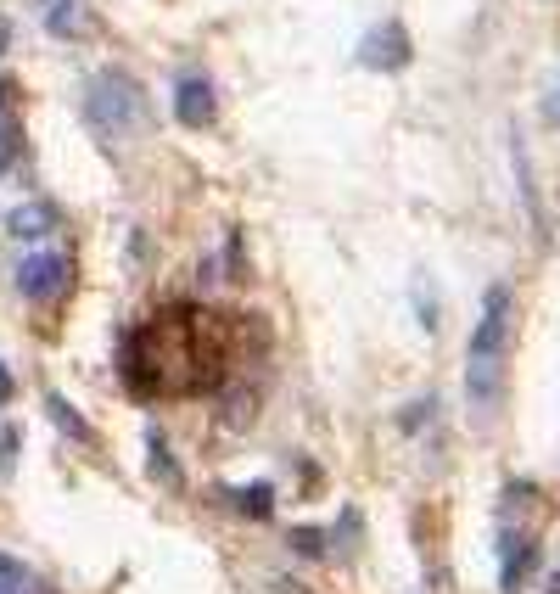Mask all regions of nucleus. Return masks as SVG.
<instances>
[{
    "mask_svg": "<svg viewBox=\"0 0 560 594\" xmlns=\"http://www.w3.org/2000/svg\"><path fill=\"white\" fill-rule=\"evenodd\" d=\"M510 286L493 281L488 297H482V320L471 331V348H465V393L471 404H499V387H504V354H510V337H516V314H510Z\"/></svg>",
    "mask_w": 560,
    "mask_h": 594,
    "instance_id": "f257e3e1",
    "label": "nucleus"
},
{
    "mask_svg": "<svg viewBox=\"0 0 560 594\" xmlns=\"http://www.w3.org/2000/svg\"><path fill=\"white\" fill-rule=\"evenodd\" d=\"M84 113L96 118L101 129H118V135H129V129L146 124V90L129 79V73L107 68L90 79V90H84Z\"/></svg>",
    "mask_w": 560,
    "mask_h": 594,
    "instance_id": "f03ea898",
    "label": "nucleus"
},
{
    "mask_svg": "<svg viewBox=\"0 0 560 594\" xmlns=\"http://www.w3.org/2000/svg\"><path fill=\"white\" fill-rule=\"evenodd\" d=\"M17 286H23V297H34V303L62 297V292H68V253H56V247L28 253L23 269H17Z\"/></svg>",
    "mask_w": 560,
    "mask_h": 594,
    "instance_id": "7ed1b4c3",
    "label": "nucleus"
},
{
    "mask_svg": "<svg viewBox=\"0 0 560 594\" xmlns=\"http://www.w3.org/2000/svg\"><path fill=\"white\" fill-rule=\"evenodd\" d=\"M359 57H364V68L404 73L409 68V34H404V23H381V29H370V34H364V45H359Z\"/></svg>",
    "mask_w": 560,
    "mask_h": 594,
    "instance_id": "20e7f679",
    "label": "nucleus"
},
{
    "mask_svg": "<svg viewBox=\"0 0 560 594\" xmlns=\"http://www.w3.org/2000/svg\"><path fill=\"white\" fill-rule=\"evenodd\" d=\"M174 118L191 129L213 124V90L202 85V79H180V85H174Z\"/></svg>",
    "mask_w": 560,
    "mask_h": 594,
    "instance_id": "39448f33",
    "label": "nucleus"
},
{
    "mask_svg": "<svg viewBox=\"0 0 560 594\" xmlns=\"http://www.w3.org/2000/svg\"><path fill=\"white\" fill-rule=\"evenodd\" d=\"M45 230H56V208H51V202H28V208L12 213V236H45Z\"/></svg>",
    "mask_w": 560,
    "mask_h": 594,
    "instance_id": "423d86ee",
    "label": "nucleus"
},
{
    "mask_svg": "<svg viewBox=\"0 0 560 594\" xmlns=\"http://www.w3.org/2000/svg\"><path fill=\"white\" fill-rule=\"evenodd\" d=\"M45 410H51V421L62 426V432H68L73 443H90V438H96V432H90V421H84V415L73 410L68 398H56V393H51V398H45Z\"/></svg>",
    "mask_w": 560,
    "mask_h": 594,
    "instance_id": "0eeeda50",
    "label": "nucleus"
},
{
    "mask_svg": "<svg viewBox=\"0 0 560 594\" xmlns=\"http://www.w3.org/2000/svg\"><path fill=\"white\" fill-rule=\"evenodd\" d=\"M17 163H23V124L12 113V118H0V174L17 169Z\"/></svg>",
    "mask_w": 560,
    "mask_h": 594,
    "instance_id": "6e6552de",
    "label": "nucleus"
},
{
    "mask_svg": "<svg viewBox=\"0 0 560 594\" xmlns=\"http://www.w3.org/2000/svg\"><path fill=\"white\" fill-rule=\"evenodd\" d=\"M292 544H297V555H325V538L314 533V527H297Z\"/></svg>",
    "mask_w": 560,
    "mask_h": 594,
    "instance_id": "1a4fd4ad",
    "label": "nucleus"
},
{
    "mask_svg": "<svg viewBox=\"0 0 560 594\" xmlns=\"http://www.w3.org/2000/svg\"><path fill=\"white\" fill-rule=\"evenodd\" d=\"M527 561H532V550H521V561H510V566H504V589H521V583H527Z\"/></svg>",
    "mask_w": 560,
    "mask_h": 594,
    "instance_id": "9d476101",
    "label": "nucleus"
},
{
    "mask_svg": "<svg viewBox=\"0 0 560 594\" xmlns=\"http://www.w3.org/2000/svg\"><path fill=\"white\" fill-rule=\"evenodd\" d=\"M17 113V85L12 79H0V118H12Z\"/></svg>",
    "mask_w": 560,
    "mask_h": 594,
    "instance_id": "9b49d317",
    "label": "nucleus"
},
{
    "mask_svg": "<svg viewBox=\"0 0 560 594\" xmlns=\"http://www.w3.org/2000/svg\"><path fill=\"white\" fill-rule=\"evenodd\" d=\"M12 454H17V426H6V438H0V466L12 471Z\"/></svg>",
    "mask_w": 560,
    "mask_h": 594,
    "instance_id": "f8f14e48",
    "label": "nucleus"
},
{
    "mask_svg": "<svg viewBox=\"0 0 560 594\" xmlns=\"http://www.w3.org/2000/svg\"><path fill=\"white\" fill-rule=\"evenodd\" d=\"M241 505H252L258 516H269V488H252V494H241Z\"/></svg>",
    "mask_w": 560,
    "mask_h": 594,
    "instance_id": "ddd939ff",
    "label": "nucleus"
},
{
    "mask_svg": "<svg viewBox=\"0 0 560 594\" xmlns=\"http://www.w3.org/2000/svg\"><path fill=\"white\" fill-rule=\"evenodd\" d=\"M6 398H12V370L0 365V404H6Z\"/></svg>",
    "mask_w": 560,
    "mask_h": 594,
    "instance_id": "4468645a",
    "label": "nucleus"
},
{
    "mask_svg": "<svg viewBox=\"0 0 560 594\" xmlns=\"http://www.w3.org/2000/svg\"><path fill=\"white\" fill-rule=\"evenodd\" d=\"M6 45H12V23H6V17H0V51H6Z\"/></svg>",
    "mask_w": 560,
    "mask_h": 594,
    "instance_id": "2eb2a0df",
    "label": "nucleus"
},
{
    "mask_svg": "<svg viewBox=\"0 0 560 594\" xmlns=\"http://www.w3.org/2000/svg\"><path fill=\"white\" fill-rule=\"evenodd\" d=\"M549 594H560V578H555V583H549Z\"/></svg>",
    "mask_w": 560,
    "mask_h": 594,
    "instance_id": "dca6fc26",
    "label": "nucleus"
}]
</instances>
